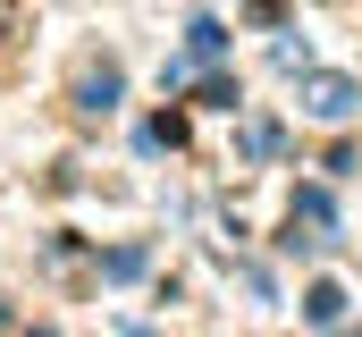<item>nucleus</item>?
Returning <instances> with one entry per match:
<instances>
[{
  "label": "nucleus",
  "instance_id": "f257e3e1",
  "mask_svg": "<svg viewBox=\"0 0 362 337\" xmlns=\"http://www.w3.org/2000/svg\"><path fill=\"white\" fill-rule=\"evenodd\" d=\"M303 110H312V118H354V110H362V84H346V76H312V84H303Z\"/></svg>",
  "mask_w": 362,
  "mask_h": 337
},
{
  "label": "nucleus",
  "instance_id": "f03ea898",
  "mask_svg": "<svg viewBox=\"0 0 362 337\" xmlns=\"http://www.w3.org/2000/svg\"><path fill=\"white\" fill-rule=\"evenodd\" d=\"M118 101V68H93L85 84H76V110H110Z\"/></svg>",
  "mask_w": 362,
  "mask_h": 337
},
{
  "label": "nucleus",
  "instance_id": "7ed1b4c3",
  "mask_svg": "<svg viewBox=\"0 0 362 337\" xmlns=\"http://www.w3.org/2000/svg\"><path fill=\"white\" fill-rule=\"evenodd\" d=\"M219 42H228V25L219 17H194V59H219Z\"/></svg>",
  "mask_w": 362,
  "mask_h": 337
},
{
  "label": "nucleus",
  "instance_id": "20e7f679",
  "mask_svg": "<svg viewBox=\"0 0 362 337\" xmlns=\"http://www.w3.org/2000/svg\"><path fill=\"white\" fill-rule=\"evenodd\" d=\"M303 312H312V321H337V312H346V295H337V287H312V295H303Z\"/></svg>",
  "mask_w": 362,
  "mask_h": 337
}]
</instances>
